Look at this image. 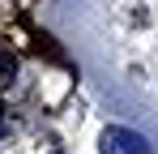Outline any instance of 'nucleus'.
Here are the masks:
<instances>
[{
    "label": "nucleus",
    "mask_w": 158,
    "mask_h": 154,
    "mask_svg": "<svg viewBox=\"0 0 158 154\" xmlns=\"http://www.w3.org/2000/svg\"><path fill=\"white\" fill-rule=\"evenodd\" d=\"M103 154H154L150 150V141L141 137V133H132V128H120V124H111L103 133V146H98Z\"/></svg>",
    "instance_id": "f257e3e1"
},
{
    "label": "nucleus",
    "mask_w": 158,
    "mask_h": 154,
    "mask_svg": "<svg viewBox=\"0 0 158 154\" xmlns=\"http://www.w3.org/2000/svg\"><path fill=\"white\" fill-rule=\"evenodd\" d=\"M13 69H17L13 51H4V47H0V77H13Z\"/></svg>",
    "instance_id": "f03ea898"
}]
</instances>
